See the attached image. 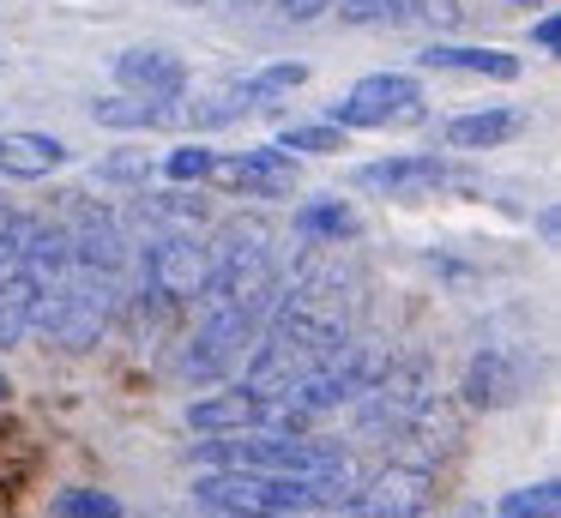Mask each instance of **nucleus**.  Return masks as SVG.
<instances>
[{"label":"nucleus","instance_id":"nucleus-1","mask_svg":"<svg viewBox=\"0 0 561 518\" xmlns=\"http://www.w3.org/2000/svg\"><path fill=\"white\" fill-rule=\"evenodd\" d=\"M356 488V476H272V470H206L194 500L218 518H296L332 513Z\"/></svg>","mask_w":561,"mask_h":518},{"label":"nucleus","instance_id":"nucleus-2","mask_svg":"<svg viewBox=\"0 0 561 518\" xmlns=\"http://www.w3.org/2000/svg\"><path fill=\"white\" fill-rule=\"evenodd\" d=\"M272 301H278V289H272V296H199V320H194V332H187L182 356H175V373L194 380V385L230 380L248 361V349H254Z\"/></svg>","mask_w":561,"mask_h":518},{"label":"nucleus","instance_id":"nucleus-3","mask_svg":"<svg viewBox=\"0 0 561 518\" xmlns=\"http://www.w3.org/2000/svg\"><path fill=\"white\" fill-rule=\"evenodd\" d=\"M199 464L206 470H272V476H356L351 452L320 434H290V428H248L224 434V440H199Z\"/></svg>","mask_w":561,"mask_h":518},{"label":"nucleus","instance_id":"nucleus-4","mask_svg":"<svg viewBox=\"0 0 561 518\" xmlns=\"http://www.w3.org/2000/svg\"><path fill=\"white\" fill-rule=\"evenodd\" d=\"M206 235H194L187 223L175 229H146V241H134V272H127V284H134V301L139 308H151L163 320V313H182L199 301V289H206Z\"/></svg>","mask_w":561,"mask_h":518},{"label":"nucleus","instance_id":"nucleus-5","mask_svg":"<svg viewBox=\"0 0 561 518\" xmlns=\"http://www.w3.org/2000/svg\"><path fill=\"white\" fill-rule=\"evenodd\" d=\"M122 296H127V284L67 265V272L49 277L43 296H37V332L49 337V344H61V349H91L103 332H110Z\"/></svg>","mask_w":561,"mask_h":518},{"label":"nucleus","instance_id":"nucleus-6","mask_svg":"<svg viewBox=\"0 0 561 518\" xmlns=\"http://www.w3.org/2000/svg\"><path fill=\"white\" fill-rule=\"evenodd\" d=\"M435 404V373H428L423 356H399V361H380L375 380L356 392V428L363 434H404L423 410Z\"/></svg>","mask_w":561,"mask_h":518},{"label":"nucleus","instance_id":"nucleus-7","mask_svg":"<svg viewBox=\"0 0 561 518\" xmlns=\"http://www.w3.org/2000/svg\"><path fill=\"white\" fill-rule=\"evenodd\" d=\"M423 115V84L411 72H368L356 79L351 91L332 103V127L344 133H363V127H404V120Z\"/></svg>","mask_w":561,"mask_h":518},{"label":"nucleus","instance_id":"nucleus-8","mask_svg":"<svg viewBox=\"0 0 561 518\" xmlns=\"http://www.w3.org/2000/svg\"><path fill=\"white\" fill-rule=\"evenodd\" d=\"M428 500H435V470L387 458L375 476H356V488L344 506H356L363 518H423Z\"/></svg>","mask_w":561,"mask_h":518},{"label":"nucleus","instance_id":"nucleus-9","mask_svg":"<svg viewBox=\"0 0 561 518\" xmlns=\"http://www.w3.org/2000/svg\"><path fill=\"white\" fill-rule=\"evenodd\" d=\"M187 428L206 434V440H224V434H248V428H278V404H272L266 392H254L248 380L224 385L206 398H194L187 404Z\"/></svg>","mask_w":561,"mask_h":518},{"label":"nucleus","instance_id":"nucleus-10","mask_svg":"<svg viewBox=\"0 0 561 518\" xmlns=\"http://www.w3.org/2000/svg\"><path fill=\"white\" fill-rule=\"evenodd\" d=\"M453 181V163L435 151H399V157H380V163L356 169V187L363 193H387V199H428L435 187Z\"/></svg>","mask_w":561,"mask_h":518},{"label":"nucleus","instance_id":"nucleus-11","mask_svg":"<svg viewBox=\"0 0 561 518\" xmlns=\"http://www.w3.org/2000/svg\"><path fill=\"white\" fill-rule=\"evenodd\" d=\"M218 175L242 199H290L302 169H296V151H284V145H254L242 157H218Z\"/></svg>","mask_w":561,"mask_h":518},{"label":"nucleus","instance_id":"nucleus-12","mask_svg":"<svg viewBox=\"0 0 561 518\" xmlns=\"http://www.w3.org/2000/svg\"><path fill=\"white\" fill-rule=\"evenodd\" d=\"M115 84L127 96H151V103H182L187 96V60L170 48H127L115 60Z\"/></svg>","mask_w":561,"mask_h":518},{"label":"nucleus","instance_id":"nucleus-13","mask_svg":"<svg viewBox=\"0 0 561 518\" xmlns=\"http://www.w3.org/2000/svg\"><path fill=\"white\" fill-rule=\"evenodd\" d=\"M519 392H525V361H519V349H507V344H489L483 356L471 361V373H465V404L471 410H501Z\"/></svg>","mask_w":561,"mask_h":518},{"label":"nucleus","instance_id":"nucleus-14","mask_svg":"<svg viewBox=\"0 0 561 518\" xmlns=\"http://www.w3.org/2000/svg\"><path fill=\"white\" fill-rule=\"evenodd\" d=\"M37 296H43V277L25 260L0 265V349H19L37 332Z\"/></svg>","mask_w":561,"mask_h":518},{"label":"nucleus","instance_id":"nucleus-15","mask_svg":"<svg viewBox=\"0 0 561 518\" xmlns=\"http://www.w3.org/2000/svg\"><path fill=\"white\" fill-rule=\"evenodd\" d=\"M67 163V145L55 133H25V127H0V175L7 181H43L49 169Z\"/></svg>","mask_w":561,"mask_h":518},{"label":"nucleus","instance_id":"nucleus-16","mask_svg":"<svg viewBox=\"0 0 561 518\" xmlns=\"http://www.w3.org/2000/svg\"><path fill=\"white\" fill-rule=\"evenodd\" d=\"M428 72H471V79H519V55H507V48H465V43H428L423 55Z\"/></svg>","mask_w":561,"mask_h":518},{"label":"nucleus","instance_id":"nucleus-17","mask_svg":"<svg viewBox=\"0 0 561 518\" xmlns=\"http://www.w3.org/2000/svg\"><path fill=\"white\" fill-rule=\"evenodd\" d=\"M91 120L98 127H115V133H163L182 120L175 103H151V96H98L91 103Z\"/></svg>","mask_w":561,"mask_h":518},{"label":"nucleus","instance_id":"nucleus-18","mask_svg":"<svg viewBox=\"0 0 561 518\" xmlns=\"http://www.w3.org/2000/svg\"><path fill=\"white\" fill-rule=\"evenodd\" d=\"M519 133V115L513 108H477V115H453L447 120V145L453 151H495Z\"/></svg>","mask_w":561,"mask_h":518},{"label":"nucleus","instance_id":"nucleus-19","mask_svg":"<svg viewBox=\"0 0 561 518\" xmlns=\"http://www.w3.org/2000/svg\"><path fill=\"white\" fill-rule=\"evenodd\" d=\"M296 235L320 241V248H339V241L363 235V223H356V211H351V205H339V199H308L302 211H296Z\"/></svg>","mask_w":561,"mask_h":518},{"label":"nucleus","instance_id":"nucleus-20","mask_svg":"<svg viewBox=\"0 0 561 518\" xmlns=\"http://www.w3.org/2000/svg\"><path fill=\"white\" fill-rule=\"evenodd\" d=\"M236 84H242V103H248V108H266V103H278V96L302 91V84H308V67H302V60H272V67L248 72V79H236Z\"/></svg>","mask_w":561,"mask_h":518},{"label":"nucleus","instance_id":"nucleus-21","mask_svg":"<svg viewBox=\"0 0 561 518\" xmlns=\"http://www.w3.org/2000/svg\"><path fill=\"white\" fill-rule=\"evenodd\" d=\"M561 513V482L543 476V482H525V488L501 494L495 518H556Z\"/></svg>","mask_w":561,"mask_h":518},{"label":"nucleus","instance_id":"nucleus-22","mask_svg":"<svg viewBox=\"0 0 561 518\" xmlns=\"http://www.w3.org/2000/svg\"><path fill=\"white\" fill-rule=\"evenodd\" d=\"M49 518H122V500L110 488H61L49 500Z\"/></svg>","mask_w":561,"mask_h":518},{"label":"nucleus","instance_id":"nucleus-23","mask_svg":"<svg viewBox=\"0 0 561 518\" xmlns=\"http://www.w3.org/2000/svg\"><path fill=\"white\" fill-rule=\"evenodd\" d=\"M272 145L308 151V157H332V151H344V127H332V120H302V127H284Z\"/></svg>","mask_w":561,"mask_h":518},{"label":"nucleus","instance_id":"nucleus-24","mask_svg":"<svg viewBox=\"0 0 561 518\" xmlns=\"http://www.w3.org/2000/svg\"><path fill=\"white\" fill-rule=\"evenodd\" d=\"M236 115H248V103H242V84H218L211 96H199L194 103V127H224V120H236Z\"/></svg>","mask_w":561,"mask_h":518},{"label":"nucleus","instance_id":"nucleus-25","mask_svg":"<svg viewBox=\"0 0 561 518\" xmlns=\"http://www.w3.org/2000/svg\"><path fill=\"white\" fill-rule=\"evenodd\" d=\"M163 175L170 181H211L218 175V151L211 145H182V151L163 157Z\"/></svg>","mask_w":561,"mask_h":518},{"label":"nucleus","instance_id":"nucleus-26","mask_svg":"<svg viewBox=\"0 0 561 518\" xmlns=\"http://www.w3.org/2000/svg\"><path fill=\"white\" fill-rule=\"evenodd\" d=\"M344 24H392L404 19V0H332Z\"/></svg>","mask_w":561,"mask_h":518},{"label":"nucleus","instance_id":"nucleus-27","mask_svg":"<svg viewBox=\"0 0 561 518\" xmlns=\"http://www.w3.org/2000/svg\"><path fill=\"white\" fill-rule=\"evenodd\" d=\"M459 0H404V19H423V24H435V31H440V24H459Z\"/></svg>","mask_w":561,"mask_h":518},{"label":"nucleus","instance_id":"nucleus-28","mask_svg":"<svg viewBox=\"0 0 561 518\" xmlns=\"http://www.w3.org/2000/svg\"><path fill=\"white\" fill-rule=\"evenodd\" d=\"M98 175H103V181H146V163H139V157H110Z\"/></svg>","mask_w":561,"mask_h":518},{"label":"nucleus","instance_id":"nucleus-29","mask_svg":"<svg viewBox=\"0 0 561 518\" xmlns=\"http://www.w3.org/2000/svg\"><path fill=\"white\" fill-rule=\"evenodd\" d=\"M272 7L284 12V19H296V24H308V19H320V12L332 7V0H272Z\"/></svg>","mask_w":561,"mask_h":518},{"label":"nucleus","instance_id":"nucleus-30","mask_svg":"<svg viewBox=\"0 0 561 518\" xmlns=\"http://www.w3.org/2000/svg\"><path fill=\"white\" fill-rule=\"evenodd\" d=\"M531 43L543 48V55H556V43H561V19H556V12H543V19L531 24Z\"/></svg>","mask_w":561,"mask_h":518},{"label":"nucleus","instance_id":"nucleus-31","mask_svg":"<svg viewBox=\"0 0 561 518\" xmlns=\"http://www.w3.org/2000/svg\"><path fill=\"white\" fill-rule=\"evenodd\" d=\"M254 7H272V0H236V12H254Z\"/></svg>","mask_w":561,"mask_h":518},{"label":"nucleus","instance_id":"nucleus-32","mask_svg":"<svg viewBox=\"0 0 561 518\" xmlns=\"http://www.w3.org/2000/svg\"><path fill=\"white\" fill-rule=\"evenodd\" d=\"M7 398H13V385H7V380H0V404H7Z\"/></svg>","mask_w":561,"mask_h":518},{"label":"nucleus","instance_id":"nucleus-33","mask_svg":"<svg viewBox=\"0 0 561 518\" xmlns=\"http://www.w3.org/2000/svg\"><path fill=\"white\" fill-rule=\"evenodd\" d=\"M513 7H543V0H513Z\"/></svg>","mask_w":561,"mask_h":518},{"label":"nucleus","instance_id":"nucleus-34","mask_svg":"<svg viewBox=\"0 0 561 518\" xmlns=\"http://www.w3.org/2000/svg\"><path fill=\"white\" fill-rule=\"evenodd\" d=\"M182 7H206V0H182Z\"/></svg>","mask_w":561,"mask_h":518}]
</instances>
